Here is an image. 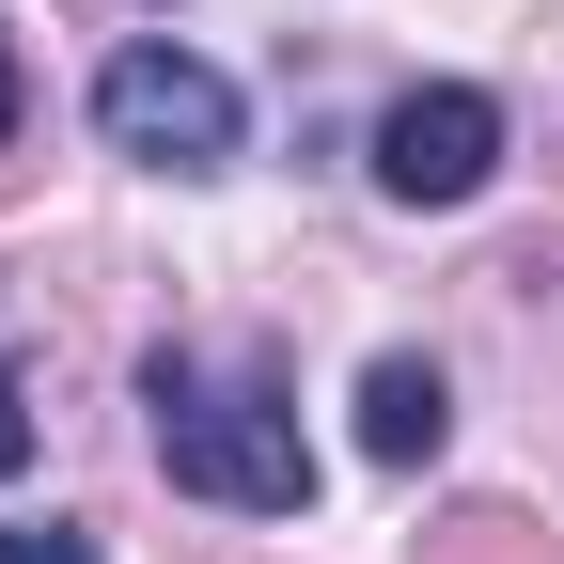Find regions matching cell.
I'll use <instances>...</instances> for the list:
<instances>
[{"label":"cell","mask_w":564,"mask_h":564,"mask_svg":"<svg viewBox=\"0 0 564 564\" xmlns=\"http://www.w3.org/2000/svg\"><path fill=\"white\" fill-rule=\"evenodd\" d=\"M0 158H17V32H0Z\"/></svg>","instance_id":"obj_7"},{"label":"cell","mask_w":564,"mask_h":564,"mask_svg":"<svg viewBox=\"0 0 564 564\" xmlns=\"http://www.w3.org/2000/svg\"><path fill=\"white\" fill-rule=\"evenodd\" d=\"M95 126H110V158H141V173H220L236 158V79L188 63V47H110Z\"/></svg>","instance_id":"obj_2"},{"label":"cell","mask_w":564,"mask_h":564,"mask_svg":"<svg viewBox=\"0 0 564 564\" xmlns=\"http://www.w3.org/2000/svg\"><path fill=\"white\" fill-rule=\"evenodd\" d=\"M440 440H455V392H440V361H408V345H392V361L361 377V455H377V470H423Z\"/></svg>","instance_id":"obj_4"},{"label":"cell","mask_w":564,"mask_h":564,"mask_svg":"<svg viewBox=\"0 0 564 564\" xmlns=\"http://www.w3.org/2000/svg\"><path fill=\"white\" fill-rule=\"evenodd\" d=\"M32 470V392H17V361H0V486Z\"/></svg>","instance_id":"obj_5"},{"label":"cell","mask_w":564,"mask_h":564,"mask_svg":"<svg viewBox=\"0 0 564 564\" xmlns=\"http://www.w3.org/2000/svg\"><path fill=\"white\" fill-rule=\"evenodd\" d=\"M0 564H95V533H63V518L47 533H0Z\"/></svg>","instance_id":"obj_6"},{"label":"cell","mask_w":564,"mask_h":564,"mask_svg":"<svg viewBox=\"0 0 564 564\" xmlns=\"http://www.w3.org/2000/svg\"><path fill=\"white\" fill-rule=\"evenodd\" d=\"M486 173H502V95L423 79V95L377 110V188H392V204H470Z\"/></svg>","instance_id":"obj_3"},{"label":"cell","mask_w":564,"mask_h":564,"mask_svg":"<svg viewBox=\"0 0 564 564\" xmlns=\"http://www.w3.org/2000/svg\"><path fill=\"white\" fill-rule=\"evenodd\" d=\"M141 423H158V470L188 502H236V518H299L314 502V440L267 377H204L188 345L141 361Z\"/></svg>","instance_id":"obj_1"}]
</instances>
